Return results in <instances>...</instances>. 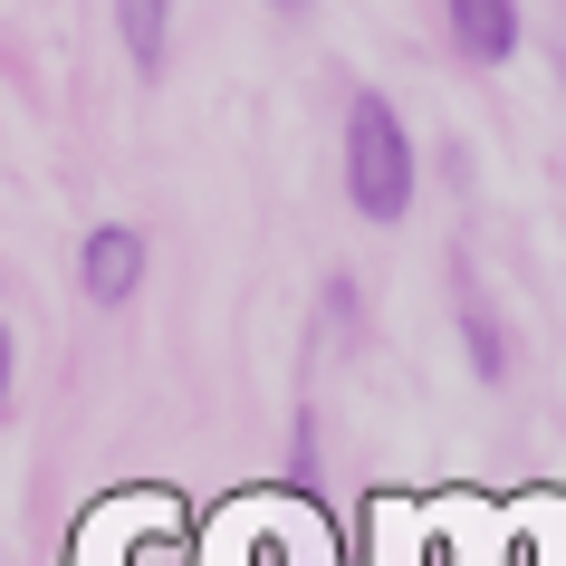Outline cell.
<instances>
[{"instance_id": "obj_1", "label": "cell", "mask_w": 566, "mask_h": 566, "mask_svg": "<svg viewBox=\"0 0 566 566\" xmlns=\"http://www.w3.org/2000/svg\"><path fill=\"white\" fill-rule=\"evenodd\" d=\"M346 202L365 221H403L413 211V145H403V125H394L385 96H356L346 106Z\"/></svg>"}, {"instance_id": "obj_2", "label": "cell", "mask_w": 566, "mask_h": 566, "mask_svg": "<svg viewBox=\"0 0 566 566\" xmlns=\"http://www.w3.org/2000/svg\"><path fill=\"white\" fill-rule=\"evenodd\" d=\"M135 279H145V231H125V221L87 231V250H77V289H87L96 307H125V298H135Z\"/></svg>"}, {"instance_id": "obj_3", "label": "cell", "mask_w": 566, "mask_h": 566, "mask_svg": "<svg viewBox=\"0 0 566 566\" xmlns=\"http://www.w3.org/2000/svg\"><path fill=\"white\" fill-rule=\"evenodd\" d=\"M451 10V39H461V59H490L500 67L518 49V0H442Z\"/></svg>"}, {"instance_id": "obj_4", "label": "cell", "mask_w": 566, "mask_h": 566, "mask_svg": "<svg viewBox=\"0 0 566 566\" xmlns=\"http://www.w3.org/2000/svg\"><path fill=\"white\" fill-rule=\"evenodd\" d=\"M116 39L135 59V77H164V59H174V0H116Z\"/></svg>"}, {"instance_id": "obj_5", "label": "cell", "mask_w": 566, "mask_h": 566, "mask_svg": "<svg viewBox=\"0 0 566 566\" xmlns=\"http://www.w3.org/2000/svg\"><path fill=\"white\" fill-rule=\"evenodd\" d=\"M471 365L500 385V365H509V356H500V336H490V317H471Z\"/></svg>"}, {"instance_id": "obj_6", "label": "cell", "mask_w": 566, "mask_h": 566, "mask_svg": "<svg viewBox=\"0 0 566 566\" xmlns=\"http://www.w3.org/2000/svg\"><path fill=\"white\" fill-rule=\"evenodd\" d=\"M0 403H10V327H0Z\"/></svg>"}, {"instance_id": "obj_7", "label": "cell", "mask_w": 566, "mask_h": 566, "mask_svg": "<svg viewBox=\"0 0 566 566\" xmlns=\"http://www.w3.org/2000/svg\"><path fill=\"white\" fill-rule=\"evenodd\" d=\"M269 10H279V20H307V0H269Z\"/></svg>"}]
</instances>
